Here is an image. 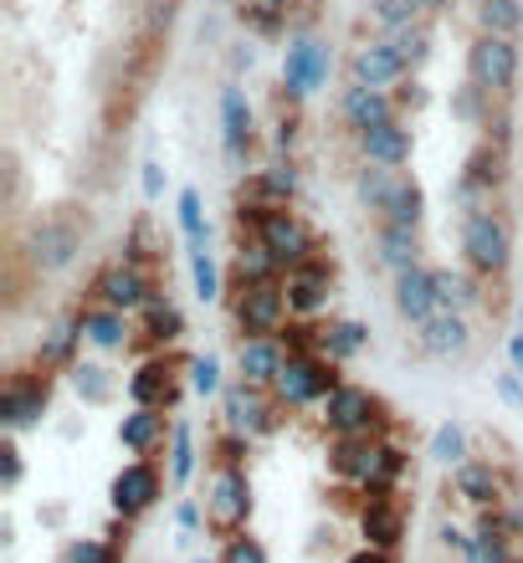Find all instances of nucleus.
<instances>
[{
  "label": "nucleus",
  "instance_id": "obj_1",
  "mask_svg": "<svg viewBox=\"0 0 523 563\" xmlns=\"http://www.w3.org/2000/svg\"><path fill=\"white\" fill-rule=\"evenodd\" d=\"M241 225H252V236L257 241H268L272 252L283 256V267H298V262H314L318 252V236H314V225L303 221L293 206H241L237 210Z\"/></svg>",
  "mask_w": 523,
  "mask_h": 563
},
{
  "label": "nucleus",
  "instance_id": "obj_2",
  "mask_svg": "<svg viewBox=\"0 0 523 563\" xmlns=\"http://www.w3.org/2000/svg\"><path fill=\"white\" fill-rule=\"evenodd\" d=\"M462 256L467 267L482 272V277H503L513 267V231L503 216L493 210H472L462 216Z\"/></svg>",
  "mask_w": 523,
  "mask_h": 563
},
{
  "label": "nucleus",
  "instance_id": "obj_3",
  "mask_svg": "<svg viewBox=\"0 0 523 563\" xmlns=\"http://www.w3.org/2000/svg\"><path fill=\"white\" fill-rule=\"evenodd\" d=\"M523 73V52H519V36H493V31H482L472 52H467V82L482 88L488 98L493 92H513Z\"/></svg>",
  "mask_w": 523,
  "mask_h": 563
},
{
  "label": "nucleus",
  "instance_id": "obj_4",
  "mask_svg": "<svg viewBox=\"0 0 523 563\" xmlns=\"http://www.w3.org/2000/svg\"><path fill=\"white\" fill-rule=\"evenodd\" d=\"M334 385H339V374H334V364L324 354H287L283 374L272 379V395L287 410H308V405L329 400Z\"/></svg>",
  "mask_w": 523,
  "mask_h": 563
},
{
  "label": "nucleus",
  "instance_id": "obj_5",
  "mask_svg": "<svg viewBox=\"0 0 523 563\" xmlns=\"http://www.w3.org/2000/svg\"><path fill=\"white\" fill-rule=\"evenodd\" d=\"M252 476L247 466H216L206 482V522L216 533H241L252 522Z\"/></svg>",
  "mask_w": 523,
  "mask_h": 563
},
{
  "label": "nucleus",
  "instance_id": "obj_6",
  "mask_svg": "<svg viewBox=\"0 0 523 563\" xmlns=\"http://www.w3.org/2000/svg\"><path fill=\"white\" fill-rule=\"evenodd\" d=\"M287 312H293V302H287L283 282H247L241 297L231 302V318H237L241 339H277L287 328Z\"/></svg>",
  "mask_w": 523,
  "mask_h": 563
},
{
  "label": "nucleus",
  "instance_id": "obj_7",
  "mask_svg": "<svg viewBox=\"0 0 523 563\" xmlns=\"http://www.w3.org/2000/svg\"><path fill=\"white\" fill-rule=\"evenodd\" d=\"M324 426L329 435H380L385 426V400L364 385H334V395L324 400Z\"/></svg>",
  "mask_w": 523,
  "mask_h": 563
},
{
  "label": "nucleus",
  "instance_id": "obj_8",
  "mask_svg": "<svg viewBox=\"0 0 523 563\" xmlns=\"http://www.w3.org/2000/svg\"><path fill=\"white\" fill-rule=\"evenodd\" d=\"M26 256L36 272H67L83 256V231L67 216H42L26 231Z\"/></svg>",
  "mask_w": 523,
  "mask_h": 563
},
{
  "label": "nucleus",
  "instance_id": "obj_9",
  "mask_svg": "<svg viewBox=\"0 0 523 563\" xmlns=\"http://www.w3.org/2000/svg\"><path fill=\"white\" fill-rule=\"evenodd\" d=\"M324 82H329V46L314 42V36H293L283 52V92L293 103H303Z\"/></svg>",
  "mask_w": 523,
  "mask_h": 563
},
{
  "label": "nucleus",
  "instance_id": "obj_10",
  "mask_svg": "<svg viewBox=\"0 0 523 563\" xmlns=\"http://www.w3.org/2000/svg\"><path fill=\"white\" fill-rule=\"evenodd\" d=\"M165 497V476L154 472L150 461H129L113 482H108V507L119 512L123 522H134V518H144L154 503Z\"/></svg>",
  "mask_w": 523,
  "mask_h": 563
},
{
  "label": "nucleus",
  "instance_id": "obj_11",
  "mask_svg": "<svg viewBox=\"0 0 523 563\" xmlns=\"http://www.w3.org/2000/svg\"><path fill=\"white\" fill-rule=\"evenodd\" d=\"M221 410H226V430H237V435H247V441H257V435H272L277 430V395H262V385H231L221 395Z\"/></svg>",
  "mask_w": 523,
  "mask_h": 563
},
{
  "label": "nucleus",
  "instance_id": "obj_12",
  "mask_svg": "<svg viewBox=\"0 0 523 563\" xmlns=\"http://www.w3.org/2000/svg\"><path fill=\"white\" fill-rule=\"evenodd\" d=\"M405 77H411V67H405V57L390 46V36L364 42L349 52V82H364V88H401Z\"/></svg>",
  "mask_w": 523,
  "mask_h": 563
},
{
  "label": "nucleus",
  "instance_id": "obj_13",
  "mask_svg": "<svg viewBox=\"0 0 523 563\" xmlns=\"http://www.w3.org/2000/svg\"><path fill=\"white\" fill-rule=\"evenodd\" d=\"M283 287H287V302H293V318H318L334 297V267L318 262V256L314 262H298V267H287Z\"/></svg>",
  "mask_w": 523,
  "mask_h": 563
},
{
  "label": "nucleus",
  "instance_id": "obj_14",
  "mask_svg": "<svg viewBox=\"0 0 523 563\" xmlns=\"http://www.w3.org/2000/svg\"><path fill=\"white\" fill-rule=\"evenodd\" d=\"M92 292H98V302H103V308L144 312V302L154 297V287H150V277H144V267H134V262H113L103 277L92 282Z\"/></svg>",
  "mask_w": 523,
  "mask_h": 563
},
{
  "label": "nucleus",
  "instance_id": "obj_15",
  "mask_svg": "<svg viewBox=\"0 0 523 563\" xmlns=\"http://www.w3.org/2000/svg\"><path fill=\"white\" fill-rule=\"evenodd\" d=\"M395 108H401V98H395L390 88H364V82H349V88L339 92V119H345L355 134L390 123V119H395Z\"/></svg>",
  "mask_w": 523,
  "mask_h": 563
},
{
  "label": "nucleus",
  "instance_id": "obj_16",
  "mask_svg": "<svg viewBox=\"0 0 523 563\" xmlns=\"http://www.w3.org/2000/svg\"><path fill=\"white\" fill-rule=\"evenodd\" d=\"M395 312H401L411 328L432 323L436 312H442V302H436V272L432 267H405L395 272Z\"/></svg>",
  "mask_w": 523,
  "mask_h": 563
},
{
  "label": "nucleus",
  "instance_id": "obj_17",
  "mask_svg": "<svg viewBox=\"0 0 523 563\" xmlns=\"http://www.w3.org/2000/svg\"><path fill=\"white\" fill-rule=\"evenodd\" d=\"M129 400H134V405H150V410H170V405L179 400L175 358H165V354L144 358V364L129 374Z\"/></svg>",
  "mask_w": 523,
  "mask_h": 563
},
{
  "label": "nucleus",
  "instance_id": "obj_18",
  "mask_svg": "<svg viewBox=\"0 0 523 563\" xmlns=\"http://www.w3.org/2000/svg\"><path fill=\"white\" fill-rule=\"evenodd\" d=\"M416 339H421V354L451 364V358H462L472 349V318L467 312H436L432 323L416 328Z\"/></svg>",
  "mask_w": 523,
  "mask_h": 563
},
{
  "label": "nucleus",
  "instance_id": "obj_19",
  "mask_svg": "<svg viewBox=\"0 0 523 563\" xmlns=\"http://www.w3.org/2000/svg\"><path fill=\"white\" fill-rule=\"evenodd\" d=\"M380 435H334L329 441V472L349 487H364L374 472V461H380Z\"/></svg>",
  "mask_w": 523,
  "mask_h": 563
},
{
  "label": "nucleus",
  "instance_id": "obj_20",
  "mask_svg": "<svg viewBox=\"0 0 523 563\" xmlns=\"http://www.w3.org/2000/svg\"><path fill=\"white\" fill-rule=\"evenodd\" d=\"M451 487H457V497H462L467 507H503L509 503V482H503V472H498L493 461H462L457 472H451Z\"/></svg>",
  "mask_w": 523,
  "mask_h": 563
},
{
  "label": "nucleus",
  "instance_id": "obj_21",
  "mask_svg": "<svg viewBox=\"0 0 523 563\" xmlns=\"http://www.w3.org/2000/svg\"><path fill=\"white\" fill-rule=\"evenodd\" d=\"M257 139V119H252V103H247V92L231 82L221 88V148L231 164H247V148Z\"/></svg>",
  "mask_w": 523,
  "mask_h": 563
},
{
  "label": "nucleus",
  "instance_id": "obj_22",
  "mask_svg": "<svg viewBox=\"0 0 523 563\" xmlns=\"http://www.w3.org/2000/svg\"><path fill=\"white\" fill-rule=\"evenodd\" d=\"M298 195V169L293 164H268V169H252V175L237 185V200L241 206H293Z\"/></svg>",
  "mask_w": 523,
  "mask_h": 563
},
{
  "label": "nucleus",
  "instance_id": "obj_23",
  "mask_svg": "<svg viewBox=\"0 0 523 563\" xmlns=\"http://www.w3.org/2000/svg\"><path fill=\"white\" fill-rule=\"evenodd\" d=\"M359 538L370 543V549H385L395 553L405 543V512L395 497H370V503L359 507Z\"/></svg>",
  "mask_w": 523,
  "mask_h": 563
},
{
  "label": "nucleus",
  "instance_id": "obj_24",
  "mask_svg": "<svg viewBox=\"0 0 523 563\" xmlns=\"http://www.w3.org/2000/svg\"><path fill=\"white\" fill-rule=\"evenodd\" d=\"M411 148H416V139H411V129H405L401 119H390V123H380V129H364V134H359V154H364V164L401 169V164H411Z\"/></svg>",
  "mask_w": 523,
  "mask_h": 563
},
{
  "label": "nucleus",
  "instance_id": "obj_25",
  "mask_svg": "<svg viewBox=\"0 0 523 563\" xmlns=\"http://www.w3.org/2000/svg\"><path fill=\"white\" fill-rule=\"evenodd\" d=\"M283 364H287V343H283V339H241V349H237V374L247 379V385L272 389V379L283 374Z\"/></svg>",
  "mask_w": 523,
  "mask_h": 563
},
{
  "label": "nucleus",
  "instance_id": "obj_26",
  "mask_svg": "<svg viewBox=\"0 0 523 563\" xmlns=\"http://www.w3.org/2000/svg\"><path fill=\"white\" fill-rule=\"evenodd\" d=\"M83 343L88 349H98V354H119V349H129L134 343V328H129V312L119 308H88L83 312Z\"/></svg>",
  "mask_w": 523,
  "mask_h": 563
},
{
  "label": "nucleus",
  "instance_id": "obj_27",
  "mask_svg": "<svg viewBox=\"0 0 523 563\" xmlns=\"http://www.w3.org/2000/svg\"><path fill=\"white\" fill-rule=\"evenodd\" d=\"M46 400H52V385H46V374H42V379H11V389H6V426H11V430L42 426Z\"/></svg>",
  "mask_w": 523,
  "mask_h": 563
},
{
  "label": "nucleus",
  "instance_id": "obj_28",
  "mask_svg": "<svg viewBox=\"0 0 523 563\" xmlns=\"http://www.w3.org/2000/svg\"><path fill=\"white\" fill-rule=\"evenodd\" d=\"M374 256H380L390 272L416 267V262H421V225L380 221V231H374Z\"/></svg>",
  "mask_w": 523,
  "mask_h": 563
},
{
  "label": "nucleus",
  "instance_id": "obj_29",
  "mask_svg": "<svg viewBox=\"0 0 523 563\" xmlns=\"http://www.w3.org/2000/svg\"><path fill=\"white\" fill-rule=\"evenodd\" d=\"M160 441H165V416H160V410H150V405H134V410L119 420V445H123V451L150 456Z\"/></svg>",
  "mask_w": 523,
  "mask_h": 563
},
{
  "label": "nucleus",
  "instance_id": "obj_30",
  "mask_svg": "<svg viewBox=\"0 0 523 563\" xmlns=\"http://www.w3.org/2000/svg\"><path fill=\"white\" fill-rule=\"evenodd\" d=\"M364 343H370V328L359 323V318H339V323L324 328V343H318V354L329 358V364H349V358L364 354Z\"/></svg>",
  "mask_w": 523,
  "mask_h": 563
},
{
  "label": "nucleus",
  "instance_id": "obj_31",
  "mask_svg": "<svg viewBox=\"0 0 523 563\" xmlns=\"http://www.w3.org/2000/svg\"><path fill=\"white\" fill-rule=\"evenodd\" d=\"M380 216L395 221V225H421L426 221V190H421V179L416 175H395V190H390V200H385Z\"/></svg>",
  "mask_w": 523,
  "mask_h": 563
},
{
  "label": "nucleus",
  "instance_id": "obj_32",
  "mask_svg": "<svg viewBox=\"0 0 523 563\" xmlns=\"http://www.w3.org/2000/svg\"><path fill=\"white\" fill-rule=\"evenodd\" d=\"M139 333H150V343H160V349H170V343L185 339V312L170 302V297L154 292L150 302H144V328Z\"/></svg>",
  "mask_w": 523,
  "mask_h": 563
},
{
  "label": "nucleus",
  "instance_id": "obj_33",
  "mask_svg": "<svg viewBox=\"0 0 523 563\" xmlns=\"http://www.w3.org/2000/svg\"><path fill=\"white\" fill-rule=\"evenodd\" d=\"M426 456L436 461V466H462V461H472V435H467L462 420H442V426L432 430V445H426Z\"/></svg>",
  "mask_w": 523,
  "mask_h": 563
},
{
  "label": "nucleus",
  "instance_id": "obj_34",
  "mask_svg": "<svg viewBox=\"0 0 523 563\" xmlns=\"http://www.w3.org/2000/svg\"><path fill=\"white\" fill-rule=\"evenodd\" d=\"M436 272V302L442 312H472L482 302V287L467 272H451V267H432Z\"/></svg>",
  "mask_w": 523,
  "mask_h": 563
},
{
  "label": "nucleus",
  "instance_id": "obj_35",
  "mask_svg": "<svg viewBox=\"0 0 523 563\" xmlns=\"http://www.w3.org/2000/svg\"><path fill=\"white\" fill-rule=\"evenodd\" d=\"M277 272H283V256L272 252L268 241H241L237 246V282L247 287V282H277Z\"/></svg>",
  "mask_w": 523,
  "mask_h": 563
},
{
  "label": "nucleus",
  "instance_id": "obj_36",
  "mask_svg": "<svg viewBox=\"0 0 523 563\" xmlns=\"http://www.w3.org/2000/svg\"><path fill=\"white\" fill-rule=\"evenodd\" d=\"M175 221H179V236H185V246H190V252H200V246L210 241L206 200H200V190H195V185H185V190L175 195Z\"/></svg>",
  "mask_w": 523,
  "mask_h": 563
},
{
  "label": "nucleus",
  "instance_id": "obj_37",
  "mask_svg": "<svg viewBox=\"0 0 523 563\" xmlns=\"http://www.w3.org/2000/svg\"><path fill=\"white\" fill-rule=\"evenodd\" d=\"M395 175H401V169H385V164H364V169L355 175V200H359L364 210H374V216H380V210H385V200H390V190H395Z\"/></svg>",
  "mask_w": 523,
  "mask_h": 563
},
{
  "label": "nucleus",
  "instance_id": "obj_38",
  "mask_svg": "<svg viewBox=\"0 0 523 563\" xmlns=\"http://www.w3.org/2000/svg\"><path fill=\"white\" fill-rule=\"evenodd\" d=\"M195 476V430L190 420H175L170 430V487H185Z\"/></svg>",
  "mask_w": 523,
  "mask_h": 563
},
{
  "label": "nucleus",
  "instance_id": "obj_39",
  "mask_svg": "<svg viewBox=\"0 0 523 563\" xmlns=\"http://www.w3.org/2000/svg\"><path fill=\"white\" fill-rule=\"evenodd\" d=\"M401 476H405V451L395 441H385L380 445V461H374L370 482H364V492H370V497H390V492L401 487Z\"/></svg>",
  "mask_w": 523,
  "mask_h": 563
},
{
  "label": "nucleus",
  "instance_id": "obj_40",
  "mask_svg": "<svg viewBox=\"0 0 523 563\" xmlns=\"http://www.w3.org/2000/svg\"><path fill=\"white\" fill-rule=\"evenodd\" d=\"M83 343V318H62L42 339V364H67L73 369V349Z\"/></svg>",
  "mask_w": 523,
  "mask_h": 563
},
{
  "label": "nucleus",
  "instance_id": "obj_41",
  "mask_svg": "<svg viewBox=\"0 0 523 563\" xmlns=\"http://www.w3.org/2000/svg\"><path fill=\"white\" fill-rule=\"evenodd\" d=\"M421 15H426V0H370V21L380 31H401V26H416Z\"/></svg>",
  "mask_w": 523,
  "mask_h": 563
},
{
  "label": "nucleus",
  "instance_id": "obj_42",
  "mask_svg": "<svg viewBox=\"0 0 523 563\" xmlns=\"http://www.w3.org/2000/svg\"><path fill=\"white\" fill-rule=\"evenodd\" d=\"M478 26L493 31V36H519L523 31V0H482Z\"/></svg>",
  "mask_w": 523,
  "mask_h": 563
},
{
  "label": "nucleus",
  "instance_id": "obj_43",
  "mask_svg": "<svg viewBox=\"0 0 523 563\" xmlns=\"http://www.w3.org/2000/svg\"><path fill=\"white\" fill-rule=\"evenodd\" d=\"M73 389L83 405H108L113 400V374L103 364H73Z\"/></svg>",
  "mask_w": 523,
  "mask_h": 563
},
{
  "label": "nucleus",
  "instance_id": "obj_44",
  "mask_svg": "<svg viewBox=\"0 0 523 563\" xmlns=\"http://www.w3.org/2000/svg\"><path fill=\"white\" fill-rule=\"evenodd\" d=\"M390 46L405 57V67L416 73V67H426V57H432V31H426V21H416V26H401L390 31Z\"/></svg>",
  "mask_w": 523,
  "mask_h": 563
},
{
  "label": "nucleus",
  "instance_id": "obj_45",
  "mask_svg": "<svg viewBox=\"0 0 523 563\" xmlns=\"http://www.w3.org/2000/svg\"><path fill=\"white\" fill-rule=\"evenodd\" d=\"M190 282H195V297L200 302H221V267L210 262V252H190Z\"/></svg>",
  "mask_w": 523,
  "mask_h": 563
},
{
  "label": "nucleus",
  "instance_id": "obj_46",
  "mask_svg": "<svg viewBox=\"0 0 523 563\" xmlns=\"http://www.w3.org/2000/svg\"><path fill=\"white\" fill-rule=\"evenodd\" d=\"M62 563H119V549L108 538H73L62 549Z\"/></svg>",
  "mask_w": 523,
  "mask_h": 563
},
{
  "label": "nucleus",
  "instance_id": "obj_47",
  "mask_svg": "<svg viewBox=\"0 0 523 563\" xmlns=\"http://www.w3.org/2000/svg\"><path fill=\"white\" fill-rule=\"evenodd\" d=\"M190 389L200 395V400H210V395H221V358H216V354L190 358Z\"/></svg>",
  "mask_w": 523,
  "mask_h": 563
},
{
  "label": "nucleus",
  "instance_id": "obj_48",
  "mask_svg": "<svg viewBox=\"0 0 523 563\" xmlns=\"http://www.w3.org/2000/svg\"><path fill=\"white\" fill-rule=\"evenodd\" d=\"M241 26H252L257 36H277L283 31V11L268 5V0H252V5H241Z\"/></svg>",
  "mask_w": 523,
  "mask_h": 563
},
{
  "label": "nucleus",
  "instance_id": "obj_49",
  "mask_svg": "<svg viewBox=\"0 0 523 563\" xmlns=\"http://www.w3.org/2000/svg\"><path fill=\"white\" fill-rule=\"evenodd\" d=\"M221 563H272V559H268V549H262V538H252V533H231V538H226Z\"/></svg>",
  "mask_w": 523,
  "mask_h": 563
},
{
  "label": "nucleus",
  "instance_id": "obj_50",
  "mask_svg": "<svg viewBox=\"0 0 523 563\" xmlns=\"http://www.w3.org/2000/svg\"><path fill=\"white\" fill-rule=\"evenodd\" d=\"M247 456H252V441L237 435V430H226L216 441V466H247Z\"/></svg>",
  "mask_w": 523,
  "mask_h": 563
},
{
  "label": "nucleus",
  "instance_id": "obj_51",
  "mask_svg": "<svg viewBox=\"0 0 523 563\" xmlns=\"http://www.w3.org/2000/svg\"><path fill=\"white\" fill-rule=\"evenodd\" d=\"M21 476H26V461H21V445H15V441H6V445H0V487H6V492H15V487H21Z\"/></svg>",
  "mask_w": 523,
  "mask_h": 563
},
{
  "label": "nucleus",
  "instance_id": "obj_52",
  "mask_svg": "<svg viewBox=\"0 0 523 563\" xmlns=\"http://www.w3.org/2000/svg\"><path fill=\"white\" fill-rule=\"evenodd\" d=\"M436 538H442V549L462 553V559H467V549H472V533H467V528H457V522H442V528H436Z\"/></svg>",
  "mask_w": 523,
  "mask_h": 563
},
{
  "label": "nucleus",
  "instance_id": "obj_53",
  "mask_svg": "<svg viewBox=\"0 0 523 563\" xmlns=\"http://www.w3.org/2000/svg\"><path fill=\"white\" fill-rule=\"evenodd\" d=\"M493 385H498V395H503V400H509V405H513V410H523V374H519V369H509V374H498Z\"/></svg>",
  "mask_w": 523,
  "mask_h": 563
},
{
  "label": "nucleus",
  "instance_id": "obj_54",
  "mask_svg": "<svg viewBox=\"0 0 523 563\" xmlns=\"http://www.w3.org/2000/svg\"><path fill=\"white\" fill-rule=\"evenodd\" d=\"M175 522L185 528V533H195V528L206 522V507H200V503H179V507H175Z\"/></svg>",
  "mask_w": 523,
  "mask_h": 563
},
{
  "label": "nucleus",
  "instance_id": "obj_55",
  "mask_svg": "<svg viewBox=\"0 0 523 563\" xmlns=\"http://www.w3.org/2000/svg\"><path fill=\"white\" fill-rule=\"evenodd\" d=\"M160 190H165V169H160V164H144V195H150V200H160Z\"/></svg>",
  "mask_w": 523,
  "mask_h": 563
},
{
  "label": "nucleus",
  "instance_id": "obj_56",
  "mask_svg": "<svg viewBox=\"0 0 523 563\" xmlns=\"http://www.w3.org/2000/svg\"><path fill=\"white\" fill-rule=\"evenodd\" d=\"M345 563H395V553H385V549H370V543H364V549H359V553H349Z\"/></svg>",
  "mask_w": 523,
  "mask_h": 563
},
{
  "label": "nucleus",
  "instance_id": "obj_57",
  "mask_svg": "<svg viewBox=\"0 0 523 563\" xmlns=\"http://www.w3.org/2000/svg\"><path fill=\"white\" fill-rule=\"evenodd\" d=\"M401 103H405V108H421V103H426V92H421V82H411V77H405V88H401Z\"/></svg>",
  "mask_w": 523,
  "mask_h": 563
},
{
  "label": "nucleus",
  "instance_id": "obj_58",
  "mask_svg": "<svg viewBox=\"0 0 523 563\" xmlns=\"http://www.w3.org/2000/svg\"><path fill=\"white\" fill-rule=\"evenodd\" d=\"M293 139H298V119H283L277 123V148H293Z\"/></svg>",
  "mask_w": 523,
  "mask_h": 563
},
{
  "label": "nucleus",
  "instance_id": "obj_59",
  "mask_svg": "<svg viewBox=\"0 0 523 563\" xmlns=\"http://www.w3.org/2000/svg\"><path fill=\"white\" fill-rule=\"evenodd\" d=\"M509 369H519V374H523V328L509 339Z\"/></svg>",
  "mask_w": 523,
  "mask_h": 563
},
{
  "label": "nucleus",
  "instance_id": "obj_60",
  "mask_svg": "<svg viewBox=\"0 0 523 563\" xmlns=\"http://www.w3.org/2000/svg\"><path fill=\"white\" fill-rule=\"evenodd\" d=\"M451 0H426V11H447Z\"/></svg>",
  "mask_w": 523,
  "mask_h": 563
},
{
  "label": "nucleus",
  "instance_id": "obj_61",
  "mask_svg": "<svg viewBox=\"0 0 523 563\" xmlns=\"http://www.w3.org/2000/svg\"><path fill=\"white\" fill-rule=\"evenodd\" d=\"M268 5H277V11H287V5H293V0H268Z\"/></svg>",
  "mask_w": 523,
  "mask_h": 563
},
{
  "label": "nucleus",
  "instance_id": "obj_62",
  "mask_svg": "<svg viewBox=\"0 0 523 563\" xmlns=\"http://www.w3.org/2000/svg\"><path fill=\"white\" fill-rule=\"evenodd\" d=\"M190 563H221V559H190Z\"/></svg>",
  "mask_w": 523,
  "mask_h": 563
},
{
  "label": "nucleus",
  "instance_id": "obj_63",
  "mask_svg": "<svg viewBox=\"0 0 523 563\" xmlns=\"http://www.w3.org/2000/svg\"><path fill=\"white\" fill-rule=\"evenodd\" d=\"M519 563H523V543H519Z\"/></svg>",
  "mask_w": 523,
  "mask_h": 563
}]
</instances>
